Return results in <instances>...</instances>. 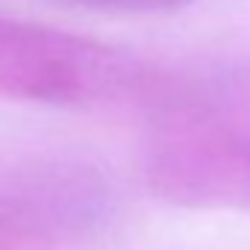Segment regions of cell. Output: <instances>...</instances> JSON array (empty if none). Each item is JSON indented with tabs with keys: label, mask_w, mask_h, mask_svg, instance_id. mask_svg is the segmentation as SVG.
Returning <instances> with one entry per match:
<instances>
[{
	"label": "cell",
	"mask_w": 250,
	"mask_h": 250,
	"mask_svg": "<svg viewBox=\"0 0 250 250\" xmlns=\"http://www.w3.org/2000/svg\"><path fill=\"white\" fill-rule=\"evenodd\" d=\"M174 80L85 36L0 15V97L6 100L50 106L139 103L153 115Z\"/></svg>",
	"instance_id": "6da1fadb"
},
{
	"label": "cell",
	"mask_w": 250,
	"mask_h": 250,
	"mask_svg": "<svg viewBox=\"0 0 250 250\" xmlns=\"http://www.w3.org/2000/svg\"><path fill=\"white\" fill-rule=\"evenodd\" d=\"M145 183L171 206L250 215V124L241 115H191L156 124Z\"/></svg>",
	"instance_id": "7a4b0ae2"
},
{
	"label": "cell",
	"mask_w": 250,
	"mask_h": 250,
	"mask_svg": "<svg viewBox=\"0 0 250 250\" xmlns=\"http://www.w3.org/2000/svg\"><path fill=\"white\" fill-rule=\"evenodd\" d=\"M0 250H59L0 188Z\"/></svg>",
	"instance_id": "3957f363"
},
{
	"label": "cell",
	"mask_w": 250,
	"mask_h": 250,
	"mask_svg": "<svg viewBox=\"0 0 250 250\" xmlns=\"http://www.w3.org/2000/svg\"><path fill=\"white\" fill-rule=\"evenodd\" d=\"M85 9H112V12H171L186 6L188 0H62Z\"/></svg>",
	"instance_id": "277c9868"
}]
</instances>
